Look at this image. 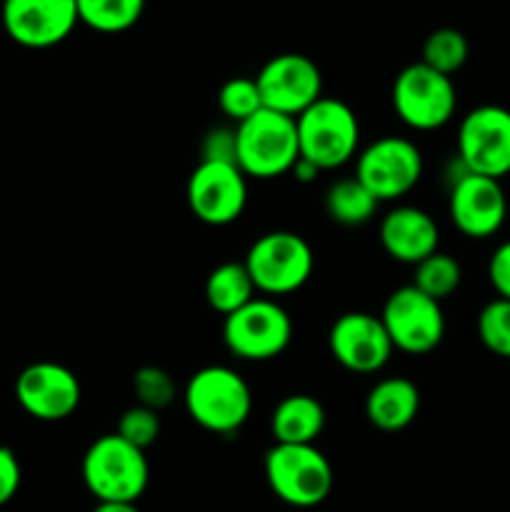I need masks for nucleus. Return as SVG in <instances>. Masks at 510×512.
<instances>
[{
    "label": "nucleus",
    "instance_id": "nucleus-13",
    "mask_svg": "<svg viewBox=\"0 0 510 512\" xmlns=\"http://www.w3.org/2000/svg\"><path fill=\"white\" fill-rule=\"evenodd\" d=\"M15 400L30 418L40 423H60L78 410L83 388L68 365L38 360L25 365L15 378Z\"/></svg>",
    "mask_w": 510,
    "mask_h": 512
},
{
    "label": "nucleus",
    "instance_id": "nucleus-1",
    "mask_svg": "<svg viewBox=\"0 0 510 512\" xmlns=\"http://www.w3.org/2000/svg\"><path fill=\"white\" fill-rule=\"evenodd\" d=\"M185 413L213 435H235L250 418L253 393L238 370L205 365L195 370L183 388Z\"/></svg>",
    "mask_w": 510,
    "mask_h": 512
},
{
    "label": "nucleus",
    "instance_id": "nucleus-2",
    "mask_svg": "<svg viewBox=\"0 0 510 512\" xmlns=\"http://www.w3.org/2000/svg\"><path fill=\"white\" fill-rule=\"evenodd\" d=\"M80 473L98 503H138L150 483L145 450L130 445L118 433L100 435L90 443Z\"/></svg>",
    "mask_w": 510,
    "mask_h": 512
},
{
    "label": "nucleus",
    "instance_id": "nucleus-34",
    "mask_svg": "<svg viewBox=\"0 0 510 512\" xmlns=\"http://www.w3.org/2000/svg\"><path fill=\"white\" fill-rule=\"evenodd\" d=\"M90 512H140L135 503H95Z\"/></svg>",
    "mask_w": 510,
    "mask_h": 512
},
{
    "label": "nucleus",
    "instance_id": "nucleus-24",
    "mask_svg": "<svg viewBox=\"0 0 510 512\" xmlns=\"http://www.w3.org/2000/svg\"><path fill=\"white\" fill-rule=\"evenodd\" d=\"M460 283H463V268L453 255L443 253V250H435L433 255L413 265V283L410 285L438 303L450 298L460 288Z\"/></svg>",
    "mask_w": 510,
    "mask_h": 512
},
{
    "label": "nucleus",
    "instance_id": "nucleus-3",
    "mask_svg": "<svg viewBox=\"0 0 510 512\" xmlns=\"http://www.w3.org/2000/svg\"><path fill=\"white\" fill-rule=\"evenodd\" d=\"M300 158L313 163L320 173L338 170L358 155L360 123L345 100L323 95L295 118Z\"/></svg>",
    "mask_w": 510,
    "mask_h": 512
},
{
    "label": "nucleus",
    "instance_id": "nucleus-8",
    "mask_svg": "<svg viewBox=\"0 0 510 512\" xmlns=\"http://www.w3.org/2000/svg\"><path fill=\"white\" fill-rule=\"evenodd\" d=\"M293 340V320L273 298H253L223 318V343L235 358L268 363L280 358Z\"/></svg>",
    "mask_w": 510,
    "mask_h": 512
},
{
    "label": "nucleus",
    "instance_id": "nucleus-29",
    "mask_svg": "<svg viewBox=\"0 0 510 512\" xmlns=\"http://www.w3.org/2000/svg\"><path fill=\"white\" fill-rule=\"evenodd\" d=\"M160 430H163V425H160V415L155 413V410L145 408V405L135 403L133 408H128L123 415H120L115 433H118L123 440H128L130 445H135V448L148 450L150 445L158 443Z\"/></svg>",
    "mask_w": 510,
    "mask_h": 512
},
{
    "label": "nucleus",
    "instance_id": "nucleus-10",
    "mask_svg": "<svg viewBox=\"0 0 510 512\" xmlns=\"http://www.w3.org/2000/svg\"><path fill=\"white\" fill-rule=\"evenodd\" d=\"M380 323L393 348L405 355L433 353L445 338V315L440 303L413 285H403L388 295Z\"/></svg>",
    "mask_w": 510,
    "mask_h": 512
},
{
    "label": "nucleus",
    "instance_id": "nucleus-27",
    "mask_svg": "<svg viewBox=\"0 0 510 512\" xmlns=\"http://www.w3.org/2000/svg\"><path fill=\"white\" fill-rule=\"evenodd\" d=\"M218 108L225 118L233 120L235 125L243 123V120L253 118L255 113L263 110V98H260V90L255 78H230L220 85L218 90Z\"/></svg>",
    "mask_w": 510,
    "mask_h": 512
},
{
    "label": "nucleus",
    "instance_id": "nucleus-11",
    "mask_svg": "<svg viewBox=\"0 0 510 512\" xmlns=\"http://www.w3.org/2000/svg\"><path fill=\"white\" fill-rule=\"evenodd\" d=\"M458 155L468 173L500 180L510 173V110L478 105L458 125Z\"/></svg>",
    "mask_w": 510,
    "mask_h": 512
},
{
    "label": "nucleus",
    "instance_id": "nucleus-33",
    "mask_svg": "<svg viewBox=\"0 0 510 512\" xmlns=\"http://www.w3.org/2000/svg\"><path fill=\"white\" fill-rule=\"evenodd\" d=\"M290 175H295V180H300V183H313V180L320 175V170L315 168L313 163H308V160L298 158V163L293 165Z\"/></svg>",
    "mask_w": 510,
    "mask_h": 512
},
{
    "label": "nucleus",
    "instance_id": "nucleus-31",
    "mask_svg": "<svg viewBox=\"0 0 510 512\" xmlns=\"http://www.w3.org/2000/svg\"><path fill=\"white\" fill-rule=\"evenodd\" d=\"M20 483H23V470H20L18 455L0 445V508L18 495Z\"/></svg>",
    "mask_w": 510,
    "mask_h": 512
},
{
    "label": "nucleus",
    "instance_id": "nucleus-28",
    "mask_svg": "<svg viewBox=\"0 0 510 512\" xmlns=\"http://www.w3.org/2000/svg\"><path fill=\"white\" fill-rule=\"evenodd\" d=\"M133 393L138 405H145V408L160 413L175 400L178 385H175L173 375L160 368V365H143L133 373Z\"/></svg>",
    "mask_w": 510,
    "mask_h": 512
},
{
    "label": "nucleus",
    "instance_id": "nucleus-32",
    "mask_svg": "<svg viewBox=\"0 0 510 512\" xmlns=\"http://www.w3.org/2000/svg\"><path fill=\"white\" fill-rule=\"evenodd\" d=\"M488 280L498 298L510 300V240H503L490 255Z\"/></svg>",
    "mask_w": 510,
    "mask_h": 512
},
{
    "label": "nucleus",
    "instance_id": "nucleus-7",
    "mask_svg": "<svg viewBox=\"0 0 510 512\" xmlns=\"http://www.w3.org/2000/svg\"><path fill=\"white\" fill-rule=\"evenodd\" d=\"M390 100L400 123L418 133L445 128L458 110V90L453 78L428 68L420 60L405 65L395 75Z\"/></svg>",
    "mask_w": 510,
    "mask_h": 512
},
{
    "label": "nucleus",
    "instance_id": "nucleus-14",
    "mask_svg": "<svg viewBox=\"0 0 510 512\" xmlns=\"http://www.w3.org/2000/svg\"><path fill=\"white\" fill-rule=\"evenodd\" d=\"M263 108L298 118L315 100L323 98V73L303 53H280L255 75Z\"/></svg>",
    "mask_w": 510,
    "mask_h": 512
},
{
    "label": "nucleus",
    "instance_id": "nucleus-17",
    "mask_svg": "<svg viewBox=\"0 0 510 512\" xmlns=\"http://www.w3.org/2000/svg\"><path fill=\"white\" fill-rule=\"evenodd\" d=\"M78 23L75 0H3L5 33L23 48H55Z\"/></svg>",
    "mask_w": 510,
    "mask_h": 512
},
{
    "label": "nucleus",
    "instance_id": "nucleus-30",
    "mask_svg": "<svg viewBox=\"0 0 510 512\" xmlns=\"http://www.w3.org/2000/svg\"><path fill=\"white\" fill-rule=\"evenodd\" d=\"M200 160L205 163H235V128H213L203 135Z\"/></svg>",
    "mask_w": 510,
    "mask_h": 512
},
{
    "label": "nucleus",
    "instance_id": "nucleus-4",
    "mask_svg": "<svg viewBox=\"0 0 510 512\" xmlns=\"http://www.w3.org/2000/svg\"><path fill=\"white\" fill-rule=\"evenodd\" d=\"M263 470L270 493L290 508H315L333 493V465L315 445L275 443L265 453Z\"/></svg>",
    "mask_w": 510,
    "mask_h": 512
},
{
    "label": "nucleus",
    "instance_id": "nucleus-18",
    "mask_svg": "<svg viewBox=\"0 0 510 512\" xmlns=\"http://www.w3.org/2000/svg\"><path fill=\"white\" fill-rule=\"evenodd\" d=\"M380 245L395 263L418 265L440 245V228L433 215L415 205H395L378 228Z\"/></svg>",
    "mask_w": 510,
    "mask_h": 512
},
{
    "label": "nucleus",
    "instance_id": "nucleus-9",
    "mask_svg": "<svg viewBox=\"0 0 510 512\" xmlns=\"http://www.w3.org/2000/svg\"><path fill=\"white\" fill-rule=\"evenodd\" d=\"M423 153L400 135H383L355 155V178L375 195L378 203L405 198L423 178Z\"/></svg>",
    "mask_w": 510,
    "mask_h": 512
},
{
    "label": "nucleus",
    "instance_id": "nucleus-26",
    "mask_svg": "<svg viewBox=\"0 0 510 512\" xmlns=\"http://www.w3.org/2000/svg\"><path fill=\"white\" fill-rule=\"evenodd\" d=\"M475 328L485 350L510 360V300L495 298L485 303L475 320Z\"/></svg>",
    "mask_w": 510,
    "mask_h": 512
},
{
    "label": "nucleus",
    "instance_id": "nucleus-21",
    "mask_svg": "<svg viewBox=\"0 0 510 512\" xmlns=\"http://www.w3.org/2000/svg\"><path fill=\"white\" fill-rule=\"evenodd\" d=\"M205 303L215 310L218 315L228 318L230 313L240 310L243 305H248L255 298V285L250 280L248 268L245 263H220L210 270V275L205 278Z\"/></svg>",
    "mask_w": 510,
    "mask_h": 512
},
{
    "label": "nucleus",
    "instance_id": "nucleus-15",
    "mask_svg": "<svg viewBox=\"0 0 510 512\" xmlns=\"http://www.w3.org/2000/svg\"><path fill=\"white\" fill-rule=\"evenodd\" d=\"M328 348L335 363L355 375H375L393 358V343L380 315L350 310L335 318L328 330Z\"/></svg>",
    "mask_w": 510,
    "mask_h": 512
},
{
    "label": "nucleus",
    "instance_id": "nucleus-5",
    "mask_svg": "<svg viewBox=\"0 0 510 512\" xmlns=\"http://www.w3.org/2000/svg\"><path fill=\"white\" fill-rule=\"evenodd\" d=\"M298 158L295 118L263 108L235 125V163L245 178L273 180L288 175Z\"/></svg>",
    "mask_w": 510,
    "mask_h": 512
},
{
    "label": "nucleus",
    "instance_id": "nucleus-16",
    "mask_svg": "<svg viewBox=\"0 0 510 512\" xmlns=\"http://www.w3.org/2000/svg\"><path fill=\"white\" fill-rule=\"evenodd\" d=\"M448 213L465 238H493L508 218V195L500 180L465 173L448 188Z\"/></svg>",
    "mask_w": 510,
    "mask_h": 512
},
{
    "label": "nucleus",
    "instance_id": "nucleus-25",
    "mask_svg": "<svg viewBox=\"0 0 510 512\" xmlns=\"http://www.w3.org/2000/svg\"><path fill=\"white\" fill-rule=\"evenodd\" d=\"M468 55H470L468 38H465L460 30L438 28L425 38L423 58H420V63H425L428 68L453 78V75L468 63Z\"/></svg>",
    "mask_w": 510,
    "mask_h": 512
},
{
    "label": "nucleus",
    "instance_id": "nucleus-20",
    "mask_svg": "<svg viewBox=\"0 0 510 512\" xmlns=\"http://www.w3.org/2000/svg\"><path fill=\"white\" fill-rule=\"evenodd\" d=\"M325 430V408L308 393L285 395L270 415V433L275 443L315 445Z\"/></svg>",
    "mask_w": 510,
    "mask_h": 512
},
{
    "label": "nucleus",
    "instance_id": "nucleus-22",
    "mask_svg": "<svg viewBox=\"0 0 510 512\" xmlns=\"http://www.w3.org/2000/svg\"><path fill=\"white\" fill-rule=\"evenodd\" d=\"M323 205L333 223L343 225V228H360V225H368L375 218L380 203L353 175V178L335 180L325 190Z\"/></svg>",
    "mask_w": 510,
    "mask_h": 512
},
{
    "label": "nucleus",
    "instance_id": "nucleus-19",
    "mask_svg": "<svg viewBox=\"0 0 510 512\" xmlns=\"http://www.w3.org/2000/svg\"><path fill=\"white\" fill-rule=\"evenodd\" d=\"M420 413V390L413 380L395 375L383 378L368 390L365 418L383 433H400L410 428Z\"/></svg>",
    "mask_w": 510,
    "mask_h": 512
},
{
    "label": "nucleus",
    "instance_id": "nucleus-6",
    "mask_svg": "<svg viewBox=\"0 0 510 512\" xmlns=\"http://www.w3.org/2000/svg\"><path fill=\"white\" fill-rule=\"evenodd\" d=\"M243 263L255 290L275 300L280 295L298 293L308 283L315 255L303 235L293 230H273L250 245Z\"/></svg>",
    "mask_w": 510,
    "mask_h": 512
},
{
    "label": "nucleus",
    "instance_id": "nucleus-23",
    "mask_svg": "<svg viewBox=\"0 0 510 512\" xmlns=\"http://www.w3.org/2000/svg\"><path fill=\"white\" fill-rule=\"evenodd\" d=\"M78 20L103 35H118L143 18L145 0H75Z\"/></svg>",
    "mask_w": 510,
    "mask_h": 512
},
{
    "label": "nucleus",
    "instance_id": "nucleus-12",
    "mask_svg": "<svg viewBox=\"0 0 510 512\" xmlns=\"http://www.w3.org/2000/svg\"><path fill=\"white\" fill-rule=\"evenodd\" d=\"M188 208L200 223L225 228L240 220L248 205V178L233 163L200 160L185 185Z\"/></svg>",
    "mask_w": 510,
    "mask_h": 512
}]
</instances>
